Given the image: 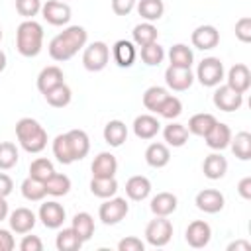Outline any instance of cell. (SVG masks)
<instances>
[{
    "label": "cell",
    "mask_w": 251,
    "mask_h": 251,
    "mask_svg": "<svg viewBox=\"0 0 251 251\" xmlns=\"http://www.w3.org/2000/svg\"><path fill=\"white\" fill-rule=\"evenodd\" d=\"M86 39H88V33L82 25H69L51 39L49 57L59 63L69 61L86 45Z\"/></svg>",
    "instance_id": "1"
},
{
    "label": "cell",
    "mask_w": 251,
    "mask_h": 251,
    "mask_svg": "<svg viewBox=\"0 0 251 251\" xmlns=\"http://www.w3.org/2000/svg\"><path fill=\"white\" fill-rule=\"evenodd\" d=\"M16 137L24 151L41 153L47 147V131L33 118H22L16 124Z\"/></svg>",
    "instance_id": "2"
},
{
    "label": "cell",
    "mask_w": 251,
    "mask_h": 251,
    "mask_svg": "<svg viewBox=\"0 0 251 251\" xmlns=\"http://www.w3.org/2000/svg\"><path fill=\"white\" fill-rule=\"evenodd\" d=\"M43 47V27L35 20H24L16 31V49L22 57H37Z\"/></svg>",
    "instance_id": "3"
},
{
    "label": "cell",
    "mask_w": 251,
    "mask_h": 251,
    "mask_svg": "<svg viewBox=\"0 0 251 251\" xmlns=\"http://www.w3.org/2000/svg\"><path fill=\"white\" fill-rule=\"evenodd\" d=\"M194 78H198L202 86H208V88L218 86L224 80V63L218 57H204L198 63Z\"/></svg>",
    "instance_id": "4"
},
{
    "label": "cell",
    "mask_w": 251,
    "mask_h": 251,
    "mask_svg": "<svg viewBox=\"0 0 251 251\" xmlns=\"http://www.w3.org/2000/svg\"><path fill=\"white\" fill-rule=\"evenodd\" d=\"M173 239V224L165 216H155L145 227V241L151 247H165Z\"/></svg>",
    "instance_id": "5"
},
{
    "label": "cell",
    "mask_w": 251,
    "mask_h": 251,
    "mask_svg": "<svg viewBox=\"0 0 251 251\" xmlns=\"http://www.w3.org/2000/svg\"><path fill=\"white\" fill-rule=\"evenodd\" d=\"M129 212V204L126 202V198H120V196H112V198H106L100 208H98V218L104 226H116L120 224Z\"/></svg>",
    "instance_id": "6"
},
{
    "label": "cell",
    "mask_w": 251,
    "mask_h": 251,
    "mask_svg": "<svg viewBox=\"0 0 251 251\" xmlns=\"http://www.w3.org/2000/svg\"><path fill=\"white\" fill-rule=\"evenodd\" d=\"M110 61V47L104 41H94L88 47H84L82 53V65L86 71L90 73H98L102 69H106Z\"/></svg>",
    "instance_id": "7"
},
{
    "label": "cell",
    "mask_w": 251,
    "mask_h": 251,
    "mask_svg": "<svg viewBox=\"0 0 251 251\" xmlns=\"http://www.w3.org/2000/svg\"><path fill=\"white\" fill-rule=\"evenodd\" d=\"M71 6L61 0H47L41 4V16L51 25H67L71 22Z\"/></svg>",
    "instance_id": "8"
},
{
    "label": "cell",
    "mask_w": 251,
    "mask_h": 251,
    "mask_svg": "<svg viewBox=\"0 0 251 251\" xmlns=\"http://www.w3.org/2000/svg\"><path fill=\"white\" fill-rule=\"evenodd\" d=\"M37 218L41 220V224L47 229H59V227H63V222L67 218V212H65V208L57 200H47V202H43L39 206Z\"/></svg>",
    "instance_id": "9"
},
{
    "label": "cell",
    "mask_w": 251,
    "mask_h": 251,
    "mask_svg": "<svg viewBox=\"0 0 251 251\" xmlns=\"http://www.w3.org/2000/svg\"><path fill=\"white\" fill-rule=\"evenodd\" d=\"M212 100H214V106L222 112H235L243 106V94L231 90L227 84H218Z\"/></svg>",
    "instance_id": "10"
},
{
    "label": "cell",
    "mask_w": 251,
    "mask_h": 251,
    "mask_svg": "<svg viewBox=\"0 0 251 251\" xmlns=\"http://www.w3.org/2000/svg\"><path fill=\"white\" fill-rule=\"evenodd\" d=\"M184 239H186V243H188L190 247H194V249L206 247V245L210 243V239H212V227H210V224L204 222V220H194V222H190L188 227H186V231H184Z\"/></svg>",
    "instance_id": "11"
},
{
    "label": "cell",
    "mask_w": 251,
    "mask_h": 251,
    "mask_svg": "<svg viewBox=\"0 0 251 251\" xmlns=\"http://www.w3.org/2000/svg\"><path fill=\"white\" fill-rule=\"evenodd\" d=\"M194 204H196V208H198L200 212H204V214H218V212L224 210L226 198H224V194H222L220 190H216V188H204V190H200V192L196 194Z\"/></svg>",
    "instance_id": "12"
},
{
    "label": "cell",
    "mask_w": 251,
    "mask_h": 251,
    "mask_svg": "<svg viewBox=\"0 0 251 251\" xmlns=\"http://www.w3.org/2000/svg\"><path fill=\"white\" fill-rule=\"evenodd\" d=\"M165 82L171 90L175 92H184L192 86L194 82V75L190 69H182V67H173L169 65L165 71Z\"/></svg>",
    "instance_id": "13"
},
{
    "label": "cell",
    "mask_w": 251,
    "mask_h": 251,
    "mask_svg": "<svg viewBox=\"0 0 251 251\" xmlns=\"http://www.w3.org/2000/svg\"><path fill=\"white\" fill-rule=\"evenodd\" d=\"M35 222H37V216L29 208H16L12 214H8L10 229L14 233H20V235L29 233L35 227Z\"/></svg>",
    "instance_id": "14"
},
{
    "label": "cell",
    "mask_w": 251,
    "mask_h": 251,
    "mask_svg": "<svg viewBox=\"0 0 251 251\" xmlns=\"http://www.w3.org/2000/svg\"><path fill=\"white\" fill-rule=\"evenodd\" d=\"M226 84L239 92V94H245L251 86V73H249V67L243 65V63H235L229 71H227V76H226Z\"/></svg>",
    "instance_id": "15"
},
{
    "label": "cell",
    "mask_w": 251,
    "mask_h": 251,
    "mask_svg": "<svg viewBox=\"0 0 251 251\" xmlns=\"http://www.w3.org/2000/svg\"><path fill=\"white\" fill-rule=\"evenodd\" d=\"M190 41L196 49L200 51H208V49H214L218 43H220V31L214 27V25H198L192 35H190Z\"/></svg>",
    "instance_id": "16"
},
{
    "label": "cell",
    "mask_w": 251,
    "mask_h": 251,
    "mask_svg": "<svg viewBox=\"0 0 251 251\" xmlns=\"http://www.w3.org/2000/svg\"><path fill=\"white\" fill-rule=\"evenodd\" d=\"M90 171H92V176L96 178H110V176H116V171H118V159L110 153V151H102L94 157L92 165H90Z\"/></svg>",
    "instance_id": "17"
},
{
    "label": "cell",
    "mask_w": 251,
    "mask_h": 251,
    "mask_svg": "<svg viewBox=\"0 0 251 251\" xmlns=\"http://www.w3.org/2000/svg\"><path fill=\"white\" fill-rule=\"evenodd\" d=\"M206 139V145L212 149V151H222L226 147H229V141H231V129L229 126L222 124V122H216L214 127L204 135Z\"/></svg>",
    "instance_id": "18"
},
{
    "label": "cell",
    "mask_w": 251,
    "mask_h": 251,
    "mask_svg": "<svg viewBox=\"0 0 251 251\" xmlns=\"http://www.w3.org/2000/svg\"><path fill=\"white\" fill-rule=\"evenodd\" d=\"M202 173H204V176L210 178V180H220V178H224V175L227 173V161H226V157H224L220 151L210 153V155L204 159V163H202Z\"/></svg>",
    "instance_id": "19"
},
{
    "label": "cell",
    "mask_w": 251,
    "mask_h": 251,
    "mask_svg": "<svg viewBox=\"0 0 251 251\" xmlns=\"http://www.w3.org/2000/svg\"><path fill=\"white\" fill-rule=\"evenodd\" d=\"M112 57L116 61L118 67L122 69H127L133 65L135 57H137V51H135V43L133 41H127V39H120L114 43L112 47Z\"/></svg>",
    "instance_id": "20"
},
{
    "label": "cell",
    "mask_w": 251,
    "mask_h": 251,
    "mask_svg": "<svg viewBox=\"0 0 251 251\" xmlns=\"http://www.w3.org/2000/svg\"><path fill=\"white\" fill-rule=\"evenodd\" d=\"M126 194L129 200L133 202H141L145 200L149 194H151V180L143 175H135V176H129L126 180Z\"/></svg>",
    "instance_id": "21"
},
{
    "label": "cell",
    "mask_w": 251,
    "mask_h": 251,
    "mask_svg": "<svg viewBox=\"0 0 251 251\" xmlns=\"http://www.w3.org/2000/svg\"><path fill=\"white\" fill-rule=\"evenodd\" d=\"M161 129V124L151 114H141L133 120V133L139 139H153Z\"/></svg>",
    "instance_id": "22"
},
{
    "label": "cell",
    "mask_w": 251,
    "mask_h": 251,
    "mask_svg": "<svg viewBox=\"0 0 251 251\" xmlns=\"http://www.w3.org/2000/svg\"><path fill=\"white\" fill-rule=\"evenodd\" d=\"M63 82H65V76L57 65H49V67L41 69V73L37 75V90L41 94L49 92L51 88H55L57 84H63Z\"/></svg>",
    "instance_id": "23"
},
{
    "label": "cell",
    "mask_w": 251,
    "mask_h": 251,
    "mask_svg": "<svg viewBox=\"0 0 251 251\" xmlns=\"http://www.w3.org/2000/svg\"><path fill=\"white\" fill-rule=\"evenodd\" d=\"M171 161V151H169V145L167 143H151L147 149H145V163L153 169H163L167 167Z\"/></svg>",
    "instance_id": "24"
},
{
    "label": "cell",
    "mask_w": 251,
    "mask_h": 251,
    "mask_svg": "<svg viewBox=\"0 0 251 251\" xmlns=\"http://www.w3.org/2000/svg\"><path fill=\"white\" fill-rule=\"evenodd\" d=\"M176 206H178V200L173 192H159L151 198V204H149L155 216H165V218H169L176 210Z\"/></svg>",
    "instance_id": "25"
},
{
    "label": "cell",
    "mask_w": 251,
    "mask_h": 251,
    "mask_svg": "<svg viewBox=\"0 0 251 251\" xmlns=\"http://www.w3.org/2000/svg\"><path fill=\"white\" fill-rule=\"evenodd\" d=\"M104 141L110 145V147H120L124 145V141L127 139V126L122 122V120H110L106 126H104Z\"/></svg>",
    "instance_id": "26"
},
{
    "label": "cell",
    "mask_w": 251,
    "mask_h": 251,
    "mask_svg": "<svg viewBox=\"0 0 251 251\" xmlns=\"http://www.w3.org/2000/svg\"><path fill=\"white\" fill-rule=\"evenodd\" d=\"M163 139L171 147H182L188 141V129H186L184 124H178V122L171 120V124L165 126V129H163Z\"/></svg>",
    "instance_id": "27"
},
{
    "label": "cell",
    "mask_w": 251,
    "mask_h": 251,
    "mask_svg": "<svg viewBox=\"0 0 251 251\" xmlns=\"http://www.w3.org/2000/svg\"><path fill=\"white\" fill-rule=\"evenodd\" d=\"M216 116L214 114H208V112H202V114H194L190 120H188V133L192 135H198V137H204L216 124Z\"/></svg>",
    "instance_id": "28"
},
{
    "label": "cell",
    "mask_w": 251,
    "mask_h": 251,
    "mask_svg": "<svg viewBox=\"0 0 251 251\" xmlns=\"http://www.w3.org/2000/svg\"><path fill=\"white\" fill-rule=\"evenodd\" d=\"M71 222H73L71 227L76 231V235L82 239V243L94 235V218L88 212H76Z\"/></svg>",
    "instance_id": "29"
},
{
    "label": "cell",
    "mask_w": 251,
    "mask_h": 251,
    "mask_svg": "<svg viewBox=\"0 0 251 251\" xmlns=\"http://www.w3.org/2000/svg\"><path fill=\"white\" fill-rule=\"evenodd\" d=\"M67 135H69V141H71V147L75 153V161L84 159L90 151V139H88L86 131L84 129H71V131H67Z\"/></svg>",
    "instance_id": "30"
},
{
    "label": "cell",
    "mask_w": 251,
    "mask_h": 251,
    "mask_svg": "<svg viewBox=\"0 0 251 251\" xmlns=\"http://www.w3.org/2000/svg\"><path fill=\"white\" fill-rule=\"evenodd\" d=\"M229 147H231V153L239 161H249L251 159V133L249 131H239V133L231 135Z\"/></svg>",
    "instance_id": "31"
},
{
    "label": "cell",
    "mask_w": 251,
    "mask_h": 251,
    "mask_svg": "<svg viewBox=\"0 0 251 251\" xmlns=\"http://www.w3.org/2000/svg\"><path fill=\"white\" fill-rule=\"evenodd\" d=\"M43 186H45V194L59 198V196L69 194V190H71V178H69L67 175L53 173V175L43 182Z\"/></svg>",
    "instance_id": "32"
},
{
    "label": "cell",
    "mask_w": 251,
    "mask_h": 251,
    "mask_svg": "<svg viewBox=\"0 0 251 251\" xmlns=\"http://www.w3.org/2000/svg\"><path fill=\"white\" fill-rule=\"evenodd\" d=\"M169 61L173 67H182V69H190L194 63V53L188 45L184 43H176L171 47L169 51Z\"/></svg>",
    "instance_id": "33"
},
{
    "label": "cell",
    "mask_w": 251,
    "mask_h": 251,
    "mask_svg": "<svg viewBox=\"0 0 251 251\" xmlns=\"http://www.w3.org/2000/svg\"><path fill=\"white\" fill-rule=\"evenodd\" d=\"M53 155L57 157V161L61 165L75 163V153H73V147H71V141H69V135L67 133H59L53 139Z\"/></svg>",
    "instance_id": "34"
},
{
    "label": "cell",
    "mask_w": 251,
    "mask_h": 251,
    "mask_svg": "<svg viewBox=\"0 0 251 251\" xmlns=\"http://www.w3.org/2000/svg\"><path fill=\"white\" fill-rule=\"evenodd\" d=\"M137 14L145 20V22H157L163 18L165 14V4L163 0H139L137 2Z\"/></svg>",
    "instance_id": "35"
},
{
    "label": "cell",
    "mask_w": 251,
    "mask_h": 251,
    "mask_svg": "<svg viewBox=\"0 0 251 251\" xmlns=\"http://www.w3.org/2000/svg\"><path fill=\"white\" fill-rule=\"evenodd\" d=\"M55 247L59 251H78L82 247V239L73 227H63L55 237Z\"/></svg>",
    "instance_id": "36"
},
{
    "label": "cell",
    "mask_w": 251,
    "mask_h": 251,
    "mask_svg": "<svg viewBox=\"0 0 251 251\" xmlns=\"http://www.w3.org/2000/svg\"><path fill=\"white\" fill-rule=\"evenodd\" d=\"M157 27L151 24V22H143V24H137L131 31V37H133V43L139 45V47H145L149 43H155L157 41Z\"/></svg>",
    "instance_id": "37"
},
{
    "label": "cell",
    "mask_w": 251,
    "mask_h": 251,
    "mask_svg": "<svg viewBox=\"0 0 251 251\" xmlns=\"http://www.w3.org/2000/svg\"><path fill=\"white\" fill-rule=\"evenodd\" d=\"M90 192L94 196L102 198V200L112 198L118 192V182H116L114 176H110V178H96V176H92V180H90Z\"/></svg>",
    "instance_id": "38"
},
{
    "label": "cell",
    "mask_w": 251,
    "mask_h": 251,
    "mask_svg": "<svg viewBox=\"0 0 251 251\" xmlns=\"http://www.w3.org/2000/svg\"><path fill=\"white\" fill-rule=\"evenodd\" d=\"M43 96H45V100H47L49 106H53V108H65V106L71 104L73 92H71V88L63 82V84H57L55 88H51L49 92H45Z\"/></svg>",
    "instance_id": "39"
},
{
    "label": "cell",
    "mask_w": 251,
    "mask_h": 251,
    "mask_svg": "<svg viewBox=\"0 0 251 251\" xmlns=\"http://www.w3.org/2000/svg\"><path fill=\"white\" fill-rule=\"evenodd\" d=\"M169 96V90L163 88V86H149L145 92H143V106L149 110V112H155L161 108V104L165 102V98Z\"/></svg>",
    "instance_id": "40"
},
{
    "label": "cell",
    "mask_w": 251,
    "mask_h": 251,
    "mask_svg": "<svg viewBox=\"0 0 251 251\" xmlns=\"http://www.w3.org/2000/svg\"><path fill=\"white\" fill-rule=\"evenodd\" d=\"M20 190H22V196H24L25 200H29V202H41V200L47 196L43 182H41V180H35V178H31V176H27V178L22 182Z\"/></svg>",
    "instance_id": "41"
},
{
    "label": "cell",
    "mask_w": 251,
    "mask_h": 251,
    "mask_svg": "<svg viewBox=\"0 0 251 251\" xmlns=\"http://www.w3.org/2000/svg\"><path fill=\"white\" fill-rule=\"evenodd\" d=\"M18 147L12 141H2L0 143V171H10L18 165Z\"/></svg>",
    "instance_id": "42"
},
{
    "label": "cell",
    "mask_w": 251,
    "mask_h": 251,
    "mask_svg": "<svg viewBox=\"0 0 251 251\" xmlns=\"http://www.w3.org/2000/svg\"><path fill=\"white\" fill-rule=\"evenodd\" d=\"M53 173H55V167H53V163H51L49 159H45V157H39V159L31 161V165H29V176L35 178V180L45 182Z\"/></svg>",
    "instance_id": "43"
},
{
    "label": "cell",
    "mask_w": 251,
    "mask_h": 251,
    "mask_svg": "<svg viewBox=\"0 0 251 251\" xmlns=\"http://www.w3.org/2000/svg\"><path fill=\"white\" fill-rule=\"evenodd\" d=\"M157 114H159L161 118H165V120H176V118L182 114V102H180V98L169 94V96L165 98V102L161 104V108L157 110Z\"/></svg>",
    "instance_id": "44"
},
{
    "label": "cell",
    "mask_w": 251,
    "mask_h": 251,
    "mask_svg": "<svg viewBox=\"0 0 251 251\" xmlns=\"http://www.w3.org/2000/svg\"><path fill=\"white\" fill-rule=\"evenodd\" d=\"M141 59H143L145 65L157 67V65H161L163 59H165V49H163L157 41H155V43H149V45L141 47Z\"/></svg>",
    "instance_id": "45"
},
{
    "label": "cell",
    "mask_w": 251,
    "mask_h": 251,
    "mask_svg": "<svg viewBox=\"0 0 251 251\" xmlns=\"http://www.w3.org/2000/svg\"><path fill=\"white\" fill-rule=\"evenodd\" d=\"M16 12L25 20H33L41 12V0H16Z\"/></svg>",
    "instance_id": "46"
},
{
    "label": "cell",
    "mask_w": 251,
    "mask_h": 251,
    "mask_svg": "<svg viewBox=\"0 0 251 251\" xmlns=\"http://www.w3.org/2000/svg\"><path fill=\"white\" fill-rule=\"evenodd\" d=\"M235 37L241 43H249L251 41V18L243 16L235 22Z\"/></svg>",
    "instance_id": "47"
},
{
    "label": "cell",
    "mask_w": 251,
    "mask_h": 251,
    "mask_svg": "<svg viewBox=\"0 0 251 251\" xmlns=\"http://www.w3.org/2000/svg\"><path fill=\"white\" fill-rule=\"evenodd\" d=\"M143 249H145V243L135 235H127L118 243V251H143Z\"/></svg>",
    "instance_id": "48"
},
{
    "label": "cell",
    "mask_w": 251,
    "mask_h": 251,
    "mask_svg": "<svg viewBox=\"0 0 251 251\" xmlns=\"http://www.w3.org/2000/svg\"><path fill=\"white\" fill-rule=\"evenodd\" d=\"M20 249L22 251H43V243L37 235H24V239L20 241Z\"/></svg>",
    "instance_id": "49"
},
{
    "label": "cell",
    "mask_w": 251,
    "mask_h": 251,
    "mask_svg": "<svg viewBox=\"0 0 251 251\" xmlns=\"http://www.w3.org/2000/svg\"><path fill=\"white\" fill-rule=\"evenodd\" d=\"M135 8V0H112V10L116 16H127Z\"/></svg>",
    "instance_id": "50"
},
{
    "label": "cell",
    "mask_w": 251,
    "mask_h": 251,
    "mask_svg": "<svg viewBox=\"0 0 251 251\" xmlns=\"http://www.w3.org/2000/svg\"><path fill=\"white\" fill-rule=\"evenodd\" d=\"M16 247L12 229H2L0 227V251H12Z\"/></svg>",
    "instance_id": "51"
},
{
    "label": "cell",
    "mask_w": 251,
    "mask_h": 251,
    "mask_svg": "<svg viewBox=\"0 0 251 251\" xmlns=\"http://www.w3.org/2000/svg\"><path fill=\"white\" fill-rule=\"evenodd\" d=\"M237 192L243 200H251V176H243L237 182Z\"/></svg>",
    "instance_id": "52"
},
{
    "label": "cell",
    "mask_w": 251,
    "mask_h": 251,
    "mask_svg": "<svg viewBox=\"0 0 251 251\" xmlns=\"http://www.w3.org/2000/svg\"><path fill=\"white\" fill-rule=\"evenodd\" d=\"M14 190V180L6 175V173H0V196H10Z\"/></svg>",
    "instance_id": "53"
},
{
    "label": "cell",
    "mask_w": 251,
    "mask_h": 251,
    "mask_svg": "<svg viewBox=\"0 0 251 251\" xmlns=\"http://www.w3.org/2000/svg\"><path fill=\"white\" fill-rule=\"evenodd\" d=\"M227 251H251V243L245 239H237L227 245Z\"/></svg>",
    "instance_id": "54"
},
{
    "label": "cell",
    "mask_w": 251,
    "mask_h": 251,
    "mask_svg": "<svg viewBox=\"0 0 251 251\" xmlns=\"http://www.w3.org/2000/svg\"><path fill=\"white\" fill-rule=\"evenodd\" d=\"M8 214H10V210H8V202H6L4 196H0V222H4V220L8 218Z\"/></svg>",
    "instance_id": "55"
},
{
    "label": "cell",
    "mask_w": 251,
    "mask_h": 251,
    "mask_svg": "<svg viewBox=\"0 0 251 251\" xmlns=\"http://www.w3.org/2000/svg\"><path fill=\"white\" fill-rule=\"evenodd\" d=\"M6 69V53L0 49V73Z\"/></svg>",
    "instance_id": "56"
},
{
    "label": "cell",
    "mask_w": 251,
    "mask_h": 251,
    "mask_svg": "<svg viewBox=\"0 0 251 251\" xmlns=\"http://www.w3.org/2000/svg\"><path fill=\"white\" fill-rule=\"evenodd\" d=\"M0 39H2V29H0Z\"/></svg>",
    "instance_id": "57"
},
{
    "label": "cell",
    "mask_w": 251,
    "mask_h": 251,
    "mask_svg": "<svg viewBox=\"0 0 251 251\" xmlns=\"http://www.w3.org/2000/svg\"><path fill=\"white\" fill-rule=\"evenodd\" d=\"M61 2H65V0H61Z\"/></svg>",
    "instance_id": "58"
}]
</instances>
